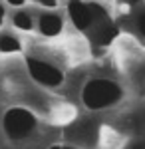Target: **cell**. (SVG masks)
Here are the masks:
<instances>
[{"instance_id":"obj_5","label":"cell","mask_w":145,"mask_h":149,"mask_svg":"<svg viewBox=\"0 0 145 149\" xmlns=\"http://www.w3.org/2000/svg\"><path fill=\"white\" fill-rule=\"evenodd\" d=\"M64 28V22H62V16L60 14H54V12H46L38 18V30L42 36H48V38H54L62 32Z\"/></svg>"},{"instance_id":"obj_12","label":"cell","mask_w":145,"mask_h":149,"mask_svg":"<svg viewBox=\"0 0 145 149\" xmlns=\"http://www.w3.org/2000/svg\"><path fill=\"white\" fill-rule=\"evenodd\" d=\"M50 149H74V147H62V145H54V147H50Z\"/></svg>"},{"instance_id":"obj_7","label":"cell","mask_w":145,"mask_h":149,"mask_svg":"<svg viewBox=\"0 0 145 149\" xmlns=\"http://www.w3.org/2000/svg\"><path fill=\"white\" fill-rule=\"evenodd\" d=\"M20 50V42L14 38V36H0V52H6V54H10V52H18Z\"/></svg>"},{"instance_id":"obj_8","label":"cell","mask_w":145,"mask_h":149,"mask_svg":"<svg viewBox=\"0 0 145 149\" xmlns=\"http://www.w3.org/2000/svg\"><path fill=\"white\" fill-rule=\"evenodd\" d=\"M135 24H137V30L141 32V36H145V12H141V14L137 16Z\"/></svg>"},{"instance_id":"obj_11","label":"cell","mask_w":145,"mask_h":149,"mask_svg":"<svg viewBox=\"0 0 145 149\" xmlns=\"http://www.w3.org/2000/svg\"><path fill=\"white\" fill-rule=\"evenodd\" d=\"M4 14H6V12H4V6L0 4V26H2V22H4Z\"/></svg>"},{"instance_id":"obj_6","label":"cell","mask_w":145,"mask_h":149,"mask_svg":"<svg viewBox=\"0 0 145 149\" xmlns=\"http://www.w3.org/2000/svg\"><path fill=\"white\" fill-rule=\"evenodd\" d=\"M12 22H14V26L18 28V30H24V32H28V30H32L34 28V20H32V16L28 14V12H16L14 16H12Z\"/></svg>"},{"instance_id":"obj_1","label":"cell","mask_w":145,"mask_h":149,"mask_svg":"<svg viewBox=\"0 0 145 149\" xmlns=\"http://www.w3.org/2000/svg\"><path fill=\"white\" fill-rule=\"evenodd\" d=\"M84 34L89 38V42L93 46H109L113 42V38L119 34L115 22L112 20V16L105 12V8H101L100 4L88 2V22L84 28Z\"/></svg>"},{"instance_id":"obj_4","label":"cell","mask_w":145,"mask_h":149,"mask_svg":"<svg viewBox=\"0 0 145 149\" xmlns=\"http://www.w3.org/2000/svg\"><path fill=\"white\" fill-rule=\"evenodd\" d=\"M26 66H28V72L32 76L34 81L42 84V86H48V88H56L64 81V74L62 70H58L56 66L48 64V62H42L38 58L28 56L26 58Z\"/></svg>"},{"instance_id":"obj_2","label":"cell","mask_w":145,"mask_h":149,"mask_svg":"<svg viewBox=\"0 0 145 149\" xmlns=\"http://www.w3.org/2000/svg\"><path fill=\"white\" fill-rule=\"evenodd\" d=\"M121 97H123L121 86L112 80H103V78L89 80L82 90V102H84V105L88 109L109 107L113 103H117Z\"/></svg>"},{"instance_id":"obj_13","label":"cell","mask_w":145,"mask_h":149,"mask_svg":"<svg viewBox=\"0 0 145 149\" xmlns=\"http://www.w3.org/2000/svg\"><path fill=\"white\" fill-rule=\"evenodd\" d=\"M127 2H129V4H137L139 0H127Z\"/></svg>"},{"instance_id":"obj_9","label":"cell","mask_w":145,"mask_h":149,"mask_svg":"<svg viewBox=\"0 0 145 149\" xmlns=\"http://www.w3.org/2000/svg\"><path fill=\"white\" fill-rule=\"evenodd\" d=\"M34 2L42 4V6H46V8H56V4H58V0H34Z\"/></svg>"},{"instance_id":"obj_10","label":"cell","mask_w":145,"mask_h":149,"mask_svg":"<svg viewBox=\"0 0 145 149\" xmlns=\"http://www.w3.org/2000/svg\"><path fill=\"white\" fill-rule=\"evenodd\" d=\"M24 2H26V0H8L10 6H24Z\"/></svg>"},{"instance_id":"obj_3","label":"cell","mask_w":145,"mask_h":149,"mask_svg":"<svg viewBox=\"0 0 145 149\" xmlns=\"http://www.w3.org/2000/svg\"><path fill=\"white\" fill-rule=\"evenodd\" d=\"M36 115L24 107H10L2 115V131L12 141H20L28 137L36 129Z\"/></svg>"}]
</instances>
